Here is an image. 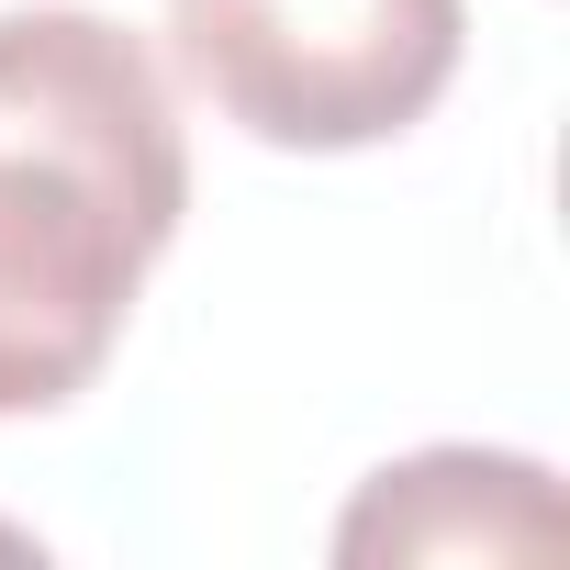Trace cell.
I'll return each mask as SVG.
<instances>
[{"mask_svg": "<svg viewBox=\"0 0 570 570\" xmlns=\"http://www.w3.org/2000/svg\"><path fill=\"white\" fill-rule=\"evenodd\" d=\"M202 101L279 157H358L414 135L470 46L459 0H168Z\"/></svg>", "mask_w": 570, "mask_h": 570, "instance_id": "cell-2", "label": "cell"}, {"mask_svg": "<svg viewBox=\"0 0 570 570\" xmlns=\"http://www.w3.org/2000/svg\"><path fill=\"white\" fill-rule=\"evenodd\" d=\"M179 213L190 146L157 57L101 12H0V425L101 381Z\"/></svg>", "mask_w": 570, "mask_h": 570, "instance_id": "cell-1", "label": "cell"}, {"mask_svg": "<svg viewBox=\"0 0 570 570\" xmlns=\"http://www.w3.org/2000/svg\"><path fill=\"white\" fill-rule=\"evenodd\" d=\"M548 537H559V492L537 459L425 448L358 492V514L336 525V559H503V548H548Z\"/></svg>", "mask_w": 570, "mask_h": 570, "instance_id": "cell-3", "label": "cell"}]
</instances>
